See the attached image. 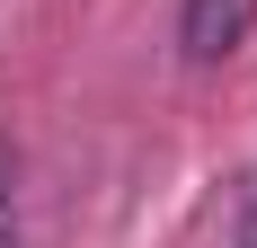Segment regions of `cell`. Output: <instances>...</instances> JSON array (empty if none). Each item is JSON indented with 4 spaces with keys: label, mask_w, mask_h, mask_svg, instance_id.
<instances>
[{
    "label": "cell",
    "mask_w": 257,
    "mask_h": 248,
    "mask_svg": "<svg viewBox=\"0 0 257 248\" xmlns=\"http://www.w3.org/2000/svg\"><path fill=\"white\" fill-rule=\"evenodd\" d=\"M248 27H257V0H178V53L195 71L231 62L248 45Z\"/></svg>",
    "instance_id": "6da1fadb"
},
{
    "label": "cell",
    "mask_w": 257,
    "mask_h": 248,
    "mask_svg": "<svg viewBox=\"0 0 257 248\" xmlns=\"http://www.w3.org/2000/svg\"><path fill=\"white\" fill-rule=\"evenodd\" d=\"M0 248H18V151L0 142Z\"/></svg>",
    "instance_id": "7a4b0ae2"
},
{
    "label": "cell",
    "mask_w": 257,
    "mask_h": 248,
    "mask_svg": "<svg viewBox=\"0 0 257 248\" xmlns=\"http://www.w3.org/2000/svg\"><path fill=\"white\" fill-rule=\"evenodd\" d=\"M231 248H257V177L239 186V222H231Z\"/></svg>",
    "instance_id": "3957f363"
}]
</instances>
